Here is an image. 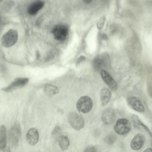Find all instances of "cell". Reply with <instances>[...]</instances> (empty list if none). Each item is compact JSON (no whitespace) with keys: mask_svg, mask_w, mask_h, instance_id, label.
I'll list each match as a JSON object with an SVG mask.
<instances>
[{"mask_svg":"<svg viewBox=\"0 0 152 152\" xmlns=\"http://www.w3.org/2000/svg\"><path fill=\"white\" fill-rule=\"evenodd\" d=\"M68 120L71 126L76 130H80L84 126L85 122L83 117L76 112L70 113L68 115Z\"/></svg>","mask_w":152,"mask_h":152,"instance_id":"obj_1","label":"cell"},{"mask_svg":"<svg viewBox=\"0 0 152 152\" xmlns=\"http://www.w3.org/2000/svg\"><path fill=\"white\" fill-rule=\"evenodd\" d=\"M76 107L79 112L83 113H88L91 110L93 107L92 100L88 96H82L78 100Z\"/></svg>","mask_w":152,"mask_h":152,"instance_id":"obj_2","label":"cell"},{"mask_svg":"<svg viewBox=\"0 0 152 152\" xmlns=\"http://www.w3.org/2000/svg\"><path fill=\"white\" fill-rule=\"evenodd\" d=\"M18 37V34L17 31L15 30L10 29L2 37V44L6 48L10 47L16 43Z\"/></svg>","mask_w":152,"mask_h":152,"instance_id":"obj_3","label":"cell"},{"mask_svg":"<svg viewBox=\"0 0 152 152\" xmlns=\"http://www.w3.org/2000/svg\"><path fill=\"white\" fill-rule=\"evenodd\" d=\"M131 128L130 121L125 118L118 119L114 126L115 132L120 135H124L128 133Z\"/></svg>","mask_w":152,"mask_h":152,"instance_id":"obj_4","label":"cell"},{"mask_svg":"<svg viewBox=\"0 0 152 152\" xmlns=\"http://www.w3.org/2000/svg\"><path fill=\"white\" fill-rule=\"evenodd\" d=\"M109 63V57L107 54L104 53L96 58L93 62L94 69L97 71L104 70Z\"/></svg>","mask_w":152,"mask_h":152,"instance_id":"obj_5","label":"cell"},{"mask_svg":"<svg viewBox=\"0 0 152 152\" xmlns=\"http://www.w3.org/2000/svg\"><path fill=\"white\" fill-rule=\"evenodd\" d=\"M53 33L54 38L56 40L62 41L66 38L68 33V30L65 26L58 25L53 28Z\"/></svg>","mask_w":152,"mask_h":152,"instance_id":"obj_6","label":"cell"},{"mask_svg":"<svg viewBox=\"0 0 152 152\" xmlns=\"http://www.w3.org/2000/svg\"><path fill=\"white\" fill-rule=\"evenodd\" d=\"M116 118L114 110L111 108H107L103 111L101 118L104 124L109 125L112 124L115 121Z\"/></svg>","mask_w":152,"mask_h":152,"instance_id":"obj_7","label":"cell"},{"mask_svg":"<svg viewBox=\"0 0 152 152\" xmlns=\"http://www.w3.org/2000/svg\"><path fill=\"white\" fill-rule=\"evenodd\" d=\"M128 105L132 109L138 112L143 113L145 108L141 101L134 96H130L126 99Z\"/></svg>","mask_w":152,"mask_h":152,"instance_id":"obj_8","label":"cell"},{"mask_svg":"<svg viewBox=\"0 0 152 152\" xmlns=\"http://www.w3.org/2000/svg\"><path fill=\"white\" fill-rule=\"evenodd\" d=\"M100 74L104 83L111 90L114 91L117 90L118 84L108 72L104 70H102L100 72Z\"/></svg>","mask_w":152,"mask_h":152,"instance_id":"obj_9","label":"cell"},{"mask_svg":"<svg viewBox=\"0 0 152 152\" xmlns=\"http://www.w3.org/2000/svg\"><path fill=\"white\" fill-rule=\"evenodd\" d=\"M28 79L26 77L16 78L9 85L2 89L5 91H11L17 88L24 86L28 83Z\"/></svg>","mask_w":152,"mask_h":152,"instance_id":"obj_10","label":"cell"},{"mask_svg":"<svg viewBox=\"0 0 152 152\" xmlns=\"http://www.w3.org/2000/svg\"><path fill=\"white\" fill-rule=\"evenodd\" d=\"M145 142V137L142 134H138L133 138L130 143V146L134 150L140 149L143 145Z\"/></svg>","mask_w":152,"mask_h":152,"instance_id":"obj_11","label":"cell"},{"mask_svg":"<svg viewBox=\"0 0 152 152\" xmlns=\"http://www.w3.org/2000/svg\"><path fill=\"white\" fill-rule=\"evenodd\" d=\"M39 138V132L35 128L30 129L26 134V140L28 143L31 145H35L38 142Z\"/></svg>","mask_w":152,"mask_h":152,"instance_id":"obj_12","label":"cell"},{"mask_svg":"<svg viewBox=\"0 0 152 152\" xmlns=\"http://www.w3.org/2000/svg\"><path fill=\"white\" fill-rule=\"evenodd\" d=\"M111 97L110 91L107 88H102L100 92V100L102 105L104 106L110 102Z\"/></svg>","mask_w":152,"mask_h":152,"instance_id":"obj_13","label":"cell"},{"mask_svg":"<svg viewBox=\"0 0 152 152\" xmlns=\"http://www.w3.org/2000/svg\"><path fill=\"white\" fill-rule=\"evenodd\" d=\"M43 2L41 1H35L31 4L28 8L27 12L30 15H33L36 14L43 7Z\"/></svg>","mask_w":152,"mask_h":152,"instance_id":"obj_14","label":"cell"},{"mask_svg":"<svg viewBox=\"0 0 152 152\" xmlns=\"http://www.w3.org/2000/svg\"><path fill=\"white\" fill-rule=\"evenodd\" d=\"M7 145V132L5 126L2 125L0 128V151L3 150Z\"/></svg>","mask_w":152,"mask_h":152,"instance_id":"obj_15","label":"cell"},{"mask_svg":"<svg viewBox=\"0 0 152 152\" xmlns=\"http://www.w3.org/2000/svg\"><path fill=\"white\" fill-rule=\"evenodd\" d=\"M45 93L48 96H51L57 94L59 92L58 88L52 84H46L44 86Z\"/></svg>","mask_w":152,"mask_h":152,"instance_id":"obj_16","label":"cell"},{"mask_svg":"<svg viewBox=\"0 0 152 152\" xmlns=\"http://www.w3.org/2000/svg\"><path fill=\"white\" fill-rule=\"evenodd\" d=\"M58 141L62 150H66L68 149L69 146V142L66 136L64 135L60 136L58 138Z\"/></svg>","mask_w":152,"mask_h":152,"instance_id":"obj_17","label":"cell"},{"mask_svg":"<svg viewBox=\"0 0 152 152\" xmlns=\"http://www.w3.org/2000/svg\"><path fill=\"white\" fill-rule=\"evenodd\" d=\"M131 118L134 123L143 127L149 135L151 137V132L148 126L143 123L138 116L134 114L132 115L131 116Z\"/></svg>","mask_w":152,"mask_h":152,"instance_id":"obj_18","label":"cell"},{"mask_svg":"<svg viewBox=\"0 0 152 152\" xmlns=\"http://www.w3.org/2000/svg\"><path fill=\"white\" fill-rule=\"evenodd\" d=\"M116 139V136L114 134H112L107 136L104 139V141L107 144L111 145L115 142Z\"/></svg>","mask_w":152,"mask_h":152,"instance_id":"obj_19","label":"cell"},{"mask_svg":"<svg viewBox=\"0 0 152 152\" xmlns=\"http://www.w3.org/2000/svg\"><path fill=\"white\" fill-rule=\"evenodd\" d=\"M104 19V17H102L99 22L97 23V26L98 29H100L102 28L103 26Z\"/></svg>","mask_w":152,"mask_h":152,"instance_id":"obj_20","label":"cell"},{"mask_svg":"<svg viewBox=\"0 0 152 152\" xmlns=\"http://www.w3.org/2000/svg\"><path fill=\"white\" fill-rule=\"evenodd\" d=\"M83 152H96V150L94 147L90 146L87 147Z\"/></svg>","mask_w":152,"mask_h":152,"instance_id":"obj_21","label":"cell"},{"mask_svg":"<svg viewBox=\"0 0 152 152\" xmlns=\"http://www.w3.org/2000/svg\"><path fill=\"white\" fill-rule=\"evenodd\" d=\"M60 127L58 126H57L55 127V128L53 129L52 133L53 134H57L58 132H59L60 131Z\"/></svg>","mask_w":152,"mask_h":152,"instance_id":"obj_22","label":"cell"},{"mask_svg":"<svg viewBox=\"0 0 152 152\" xmlns=\"http://www.w3.org/2000/svg\"><path fill=\"white\" fill-rule=\"evenodd\" d=\"M102 39L104 40H107L108 37L106 34H102L101 35Z\"/></svg>","mask_w":152,"mask_h":152,"instance_id":"obj_23","label":"cell"},{"mask_svg":"<svg viewBox=\"0 0 152 152\" xmlns=\"http://www.w3.org/2000/svg\"><path fill=\"white\" fill-rule=\"evenodd\" d=\"M3 152H11L10 148L8 147H6L3 150Z\"/></svg>","mask_w":152,"mask_h":152,"instance_id":"obj_24","label":"cell"},{"mask_svg":"<svg viewBox=\"0 0 152 152\" xmlns=\"http://www.w3.org/2000/svg\"><path fill=\"white\" fill-rule=\"evenodd\" d=\"M143 152H152V149L150 148H148L145 150Z\"/></svg>","mask_w":152,"mask_h":152,"instance_id":"obj_25","label":"cell"},{"mask_svg":"<svg viewBox=\"0 0 152 152\" xmlns=\"http://www.w3.org/2000/svg\"><path fill=\"white\" fill-rule=\"evenodd\" d=\"M92 1L91 0H83L84 2L86 4H88L90 3L91 1Z\"/></svg>","mask_w":152,"mask_h":152,"instance_id":"obj_26","label":"cell"}]
</instances>
